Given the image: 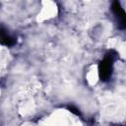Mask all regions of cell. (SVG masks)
<instances>
[{"instance_id":"6da1fadb","label":"cell","mask_w":126,"mask_h":126,"mask_svg":"<svg viewBox=\"0 0 126 126\" xmlns=\"http://www.w3.org/2000/svg\"><path fill=\"white\" fill-rule=\"evenodd\" d=\"M113 69V59L112 56H106L99 64V76L101 80L106 81L111 76Z\"/></svg>"},{"instance_id":"3957f363","label":"cell","mask_w":126,"mask_h":126,"mask_svg":"<svg viewBox=\"0 0 126 126\" xmlns=\"http://www.w3.org/2000/svg\"><path fill=\"white\" fill-rule=\"evenodd\" d=\"M0 42L4 45L11 46L15 43V39L11 37V35L6 31H3L2 29H0Z\"/></svg>"},{"instance_id":"7a4b0ae2","label":"cell","mask_w":126,"mask_h":126,"mask_svg":"<svg viewBox=\"0 0 126 126\" xmlns=\"http://www.w3.org/2000/svg\"><path fill=\"white\" fill-rule=\"evenodd\" d=\"M112 8H113L114 14L118 17V20H119V22H120L121 27L124 28V27H125V12H124V10H123L122 7L120 6L119 2H117V1L113 3Z\"/></svg>"}]
</instances>
